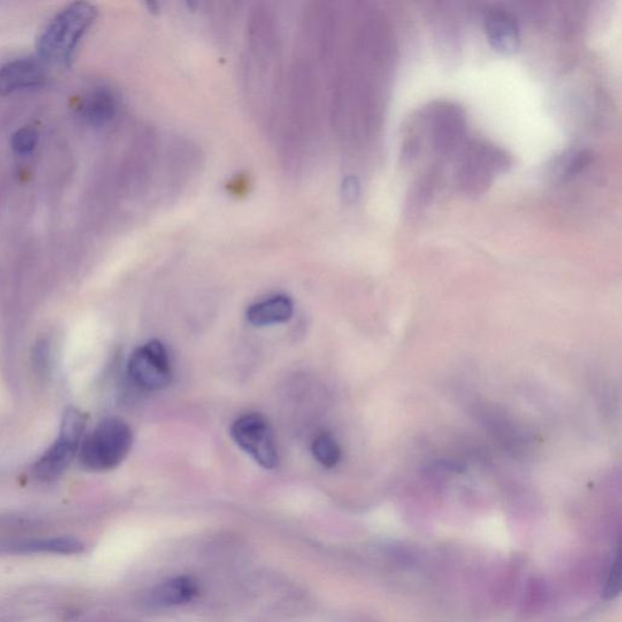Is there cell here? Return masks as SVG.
Listing matches in <instances>:
<instances>
[{
    "label": "cell",
    "mask_w": 622,
    "mask_h": 622,
    "mask_svg": "<svg viewBox=\"0 0 622 622\" xmlns=\"http://www.w3.org/2000/svg\"><path fill=\"white\" fill-rule=\"evenodd\" d=\"M96 9L89 3H73L42 29L37 39L38 54L47 63L68 66L81 35L93 24Z\"/></svg>",
    "instance_id": "obj_1"
},
{
    "label": "cell",
    "mask_w": 622,
    "mask_h": 622,
    "mask_svg": "<svg viewBox=\"0 0 622 622\" xmlns=\"http://www.w3.org/2000/svg\"><path fill=\"white\" fill-rule=\"evenodd\" d=\"M132 445L133 432L126 422L104 419L81 442V462L90 471H110L125 461Z\"/></svg>",
    "instance_id": "obj_2"
},
{
    "label": "cell",
    "mask_w": 622,
    "mask_h": 622,
    "mask_svg": "<svg viewBox=\"0 0 622 622\" xmlns=\"http://www.w3.org/2000/svg\"><path fill=\"white\" fill-rule=\"evenodd\" d=\"M86 425V416L76 407H68L65 412L57 442L35 465V474L39 479L51 480L63 473L70 465L76 457L77 452H80Z\"/></svg>",
    "instance_id": "obj_3"
},
{
    "label": "cell",
    "mask_w": 622,
    "mask_h": 622,
    "mask_svg": "<svg viewBox=\"0 0 622 622\" xmlns=\"http://www.w3.org/2000/svg\"><path fill=\"white\" fill-rule=\"evenodd\" d=\"M508 165L510 157L496 146L479 142L469 145L460 173L461 187L467 194H483L494 175L506 171Z\"/></svg>",
    "instance_id": "obj_4"
},
{
    "label": "cell",
    "mask_w": 622,
    "mask_h": 622,
    "mask_svg": "<svg viewBox=\"0 0 622 622\" xmlns=\"http://www.w3.org/2000/svg\"><path fill=\"white\" fill-rule=\"evenodd\" d=\"M128 370L136 386L150 392L165 389L172 382L171 360L158 341L138 348L130 357Z\"/></svg>",
    "instance_id": "obj_5"
},
{
    "label": "cell",
    "mask_w": 622,
    "mask_h": 622,
    "mask_svg": "<svg viewBox=\"0 0 622 622\" xmlns=\"http://www.w3.org/2000/svg\"><path fill=\"white\" fill-rule=\"evenodd\" d=\"M234 441L262 467L275 468L279 464L278 451L266 419L258 413L240 417L231 428Z\"/></svg>",
    "instance_id": "obj_6"
},
{
    "label": "cell",
    "mask_w": 622,
    "mask_h": 622,
    "mask_svg": "<svg viewBox=\"0 0 622 622\" xmlns=\"http://www.w3.org/2000/svg\"><path fill=\"white\" fill-rule=\"evenodd\" d=\"M484 28L495 50L507 55L516 53L519 47V26L511 12L500 8L485 10Z\"/></svg>",
    "instance_id": "obj_7"
},
{
    "label": "cell",
    "mask_w": 622,
    "mask_h": 622,
    "mask_svg": "<svg viewBox=\"0 0 622 622\" xmlns=\"http://www.w3.org/2000/svg\"><path fill=\"white\" fill-rule=\"evenodd\" d=\"M47 73L43 64L35 58H24L0 68V96H9L19 89L42 86Z\"/></svg>",
    "instance_id": "obj_8"
},
{
    "label": "cell",
    "mask_w": 622,
    "mask_h": 622,
    "mask_svg": "<svg viewBox=\"0 0 622 622\" xmlns=\"http://www.w3.org/2000/svg\"><path fill=\"white\" fill-rule=\"evenodd\" d=\"M433 117H434L433 135H434L436 148L441 151H451L464 135V116L457 107L445 105L436 107Z\"/></svg>",
    "instance_id": "obj_9"
},
{
    "label": "cell",
    "mask_w": 622,
    "mask_h": 622,
    "mask_svg": "<svg viewBox=\"0 0 622 622\" xmlns=\"http://www.w3.org/2000/svg\"><path fill=\"white\" fill-rule=\"evenodd\" d=\"M293 314V302L288 296H275L250 305L247 320L254 326H269L288 321Z\"/></svg>",
    "instance_id": "obj_10"
},
{
    "label": "cell",
    "mask_w": 622,
    "mask_h": 622,
    "mask_svg": "<svg viewBox=\"0 0 622 622\" xmlns=\"http://www.w3.org/2000/svg\"><path fill=\"white\" fill-rule=\"evenodd\" d=\"M84 546L73 537H54V539L31 540L15 545V552L58 553V555H77L83 552Z\"/></svg>",
    "instance_id": "obj_11"
},
{
    "label": "cell",
    "mask_w": 622,
    "mask_h": 622,
    "mask_svg": "<svg viewBox=\"0 0 622 622\" xmlns=\"http://www.w3.org/2000/svg\"><path fill=\"white\" fill-rule=\"evenodd\" d=\"M115 101L109 90L100 89L88 97L83 106V115L93 125H103L113 116Z\"/></svg>",
    "instance_id": "obj_12"
},
{
    "label": "cell",
    "mask_w": 622,
    "mask_h": 622,
    "mask_svg": "<svg viewBox=\"0 0 622 622\" xmlns=\"http://www.w3.org/2000/svg\"><path fill=\"white\" fill-rule=\"evenodd\" d=\"M311 450L319 464L326 468L334 467L341 460L340 445L334 441V436L327 433L316 436Z\"/></svg>",
    "instance_id": "obj_13"
},
{
    "label": "cell",
    "mask_w": 622,
    "mask_h": 622,
    "mask_svg": "<svg viewBox=\"0 0 622 622\" xmlns=\"http://www.w3.org/2000/svg\"><path fill=\"white\" fill-rule=\"evenodd\" d=\"M194 594L195 587L191 582L178 580L162 586L156 594V597L159 604H178L187 602Z\"/></svg>",
    "instance_id": "obj_14"
},
{
    "label": "cell",
    "mask_w": 622,
    "mask_h": 622,
    "mask_svg": "<svg viewBox=\"0 0 622 622\" xmlns=\"http://www.w3.org/2000/svg\"><path fill=\"white\" fill-rule=\"evenodd\" d=\"M38 142V133L34 127H24L12 135V149L19 155H28L34 151Z\"/></svg>",
    "instance_id": "obj_15"
},
{
    "label": "cell",
    "mask_w": 622,
    "mask_h": 622,
    "mask_svg": "<svg viewBox=\"0 0 622 622\" xmlns=\"http://www.w3.org/2000/svg\"><path fill=\"white\" fill-rule=\"evenodd\" d=\"M621 589V559L620 552H618L610 572H609L607 584H605L603 595L607 599L617 597Z\"/></svg>",
    "instance_id": "obj_16"
},
{
    "label": "cell",
    "mask_w": 622,
    "mask_h": 622,
    "mask_svg": "<svg viewBox=\"0 0 622 622\" xmlns=\"http://www.w3.org/2000/svg\"><path fill=\"white\" fill-rule=\"evenodd\" d=\"M591 162V154L588 151H580L574 157L570 159L568 167L565 169V177H574L580 172L584 171Z\"/></svg>",
    "instance_id": "obj_17"
},
{
    "label": "cell",
    "mask_w": 622,
    "mask_h": 622,
    "mask_svg": "<svg viewBox=\"0 0 622 622\" xmlns=\"http://www.w3.org/2000/svg\"><path fill=\"white\" fill-rule=\"evenodd\" d=\"M345 188H347V195L350 198H354L355 196H357V192H359V187H357V182L355 181V179H349L348 180L347 185H345Z\"/></svg>",
    "instance_id": "obj_18"
}]
</instances>
